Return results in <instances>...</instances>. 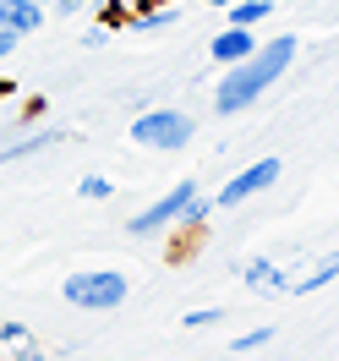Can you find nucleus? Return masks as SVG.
<instances>
[{
	"label": "nucleus",
	"instance_id": "nucleus-1",
	"mask_svg": "<svg viewBox=\"0 0 339 361\" xmlns=\"http://www.w3.org/2000/svg\"><path fill=\"white\" fill-rule=\"evenodd\" d=\"M295 55H301V39H295V33H279V39H269V44H257L252 55L230 61L225 77H219V88H214V110L219 115H241L247 104H257V99L295 66Z\"/></svg>",
	"mask_w": 339,
	"mask_h": 361
},
{
	"label": "nucleus",
	"instance_id": "nucleus-2",
	"mask_svg": "<svg viewBox=\"0 0 339 361\" xmlns=\"http://www.w3.org/2000/svg\"><path fill=\"white\" fill-rule=\"evenodd\" d=\"M61 295H66L77 312H115L132 295V279L121 269H82V274H66Z\"/></svg>",
	"mask_w": 339,
	"mask_h": 361
},
{
	"label": "nucleus",
	"instance_id": "nucleus-3",
	"mask_svg": "<svg viewBox=\"0 0 339 361\" xmlns=\"http://www.w3.org/2000/svg\"><path fill=\"white\" fill-rule=\"evenodd\" d=\"M197 137V121L186 110H170V104H154V110H137L132 115V142H142V148H186Z\"/></svg>",
	"mask_w": 339,
	"mask_h": 361
},
{
	"label": "nucleus",
	"instance_id": "nucleus-4",
	"mask_svg": "<svg viewBox=\"0 0 339 361\" xmlns=\"http://www.w3.org/2000/svg\"><path fill=\"white\" fill-rule=\"evenodd\" d=\"M197 197V180H175L159 203H148L142 214H132L126 219V230L132 235H154V230H170V225H181V214H186V203Z\"/></svg>",
	"mask_w": 339,
	"mask_h": 361
},
{
	"label": "nucleus",
	"instance_id": "nucleus-5",
	"mask_svg": "<svg viewBox=\"0 0 339 361\" xmlns=\"http://www.w3.org/2000/svg\"><path fill=\"white\" fill-rule=\"evenodd\" d=\"M279 159H257V164H247L241 176H230V186H219V197H214V208H241L247 197H257L263 186H273L279 180Z\"/></svg>",
	"mask_w": 339,
	"mask_h": 361
},
{
	"label": "nucleus",
	"instance_id": "nucleus-6",
	"mask_svg": "<svg viewBox=\"0 0 339 361\" xmlns=\"http://www.w3.org/2000/svg\"><path fill=\"white\" fill-rule=\"evenodd\" d=\"M44 17H49V11L39 6V0H0V27H6V33H17V39L39 33Z\"/></svg>",
	"mask_w": 339,
	"mask_h": 361
},
{
	"label": "nucleus",
	"instance_id": "nucleus-7",
	"mask_svg": "<svg viewBox=\"0 0 339 361\" xmlns=\"http://www.w3.org/2000/svg\"><path fill=\"white\" fill-rule=\"evenodd\" d=\"M241 279H247V290H257V295H290V274L279 269L273 257H252L247 269H241Z\"/></svg>",
	"mask_w": 339,
	"mask_h": 361
},
{
	"label": "nucleus",
	"instance_id": "nucleus-8",
	"mask_svg": "<svg viewBox=\"0 0 339 361\" xmlns=\"http://www.w3.org/2000/svg\"><path fill=\"white\" fill-rule=\"evenodd\" d=\"M252 49H257V33H252V27H235V23H230L225 33H214L208 55H214L219 66H230V61H241V55H252Z\"/></svg>",
	"mask_w": 339,
	"mask_h": 361
},
{
	"label": "nucleus",
	"instance_id": "nucleus-9",
	"mask_svg": "<svg viewBox=\"0 0 339 361\" xmlns=\"http://www.w3.org/2000/svg\"><path fill=\"white\" fill-rule=\"evenodd\" d=\"M49 142H66V132L44 126V132H27V137H17V142H6V148H0V164H17V159H33V154H44Z\"/></svg>",
	"mask_w": 339,
	"mask_h": 361
},
{
	"label": "nucleus",
	"instance_id": "nucleus-10",
	"mask_svg": "<svg viewBox=\"0 0 339 361\" xmlns=\"http://www.w3.org/2000/svg\"><path fill=\"white\" fill-rule=\"evenodd\" d=\"M334 279H339V247L328 252V257H323V263H317L312 274L290 279V295H312V290H323V285H334Z\"/></svg>",
	"mask_w": 339,
	"mask_h": 361
},
{
	"label": "nucleus",
	"instance_id": "nucleus-11",
	"mask_svg": "<svg viewBox=\"0 0 339 361\" xmlns=\"http://www.w3.org/2000/svg\"><path fill=\"white\" fill-rule=\"evenodd\" d=\"M225 17L235 27H257V23H269V17H273V0H230Z\"/></svg>",
	"mask_w": 339,
	"mask_h": 361
},
{
	"label": "nucleus",
	"instance_id": "nucleus-12",
	"mask_svg": "<svg viewBox=\"0 0 339 361\" xmlns=\"http://www.w3.org/2000/svg\"><path fill=\"white\" fill-rule=\"evenodd\" d=\"M175 23H181V11H170V6H159V11H132V17H126L132 33H164V27H175Z\"/></svg>",
	"mask_w": 339,
	"mask_h": 361
},
{
	"label": "nucleus",
	"instance_id": "nucleus-13",
	"mask_svg": "<svg viewBox=\"0 0 339 361\" xmlns=\"http://www.w3.org/2000/svg\"><path fill=\"white\" fill-rule=\"evenodd\" d=\"M77 197H82V203H110L115 180L110 176H82V180H77Z\"/></svg>",
	"mask_w": 339,
	"mask_h": 361
},
{
	"label": "nucleus",
	"instance_id": "nucleus-14",
	"mask_svg": "<svg viewBox=\"0 0 339 361\" xmlns=\"http://www.w3.org/2000/svg\"><path fill=\"white\" fill-rule=\"evenodd\" d=\"M93 6H99V23L104 27H126V17H132L126 0H93Z\"/></svg>",
	"mask_w": 339,
	"mask_h": 361
},
{
	"label": "nucleus",
	"instance_id": "nucleus-15",
	"mask_svg": "<svg viewBox=\"0 0 339 361\" xmlns=\"http://www.w3.org/2000/svg\"><path fill=\"white\" fill-rule=\"evenodd\" d=\"M208 214H214V197H192V203H186V214H181V230H203Z\"/></svg>",
	"mask_w": 339,
	"mask_h": 361
},
{
	"label": "nucleus",
	"instance_id": "nucleus-16",
	"mask_svg": "<svg viewBox=\"0 0 339 361\" xmlns=\"http://www.w3.org/2000/svg\"><path fill=\"white\" fill-rule=\"evenodd\" d=\"M269 339H273V329H269V323H263V329H247V334L235 339V350H263Z\"/></svg>",
	"mask_w": 339,
	"mask_h": 361
},
{
	"label": "nucleus",
	"instance_id": "nucleus-17",
	"mask_svg": "<svg viewBox=\"0 0 339 361\" xmlns=\"http://www.w3.org/2000/svg\"><path fill=\"white\" fill-rule=\"evenodd\" d=\"M219 317H225V312H219V307H197V312H186L181 323H186V329H214Z\"/></svg>",
	"mask_w": 339,
	"mask_h": 361
},
{
	"label": "nucleus",
	"instance_id": "nucleus-18",
	"mask_svg": "<svg viewBox=\"0 0 339 361\" xmlns=\"http://www.w3.org/2000/svg\"><path fill=\"white\" fill-rule=\"evenodd\" d=\"M110 33H115V27H104V23H93L88 33H82V44H88V49H104V44H110Z\"/></svg>",
	"mask_w": 339,
	"mask_h": 361
},
{
	"label": "nucleus",
	"instance_id": "nucleus-19",
	"mask_svg": "<svg viewBox=\"0 0 339 361\" xmlns=\"http://www.w3.org/2000/svg\"><path fill=\"white\" fill-rule=\"evenodd\" d=\"M82 6H93V0H55V6H49V11H55V17H77V11H82Z\"/></svg>",
	"mask_w": 339,
	"mask_h": 361
},
{
	"label": "nucleus",
	"instance_id": "nucleus-20",
	"mask_svg": "<svg viewBox=\"0 0 339 361\" xmlns=\"http://www.w3.org/2000/svg\"><path fill=\"white\" fill-rule=\"evenodd\" d=\"M23 44V39H17V33H6V27H0V55H11V49Z\"/></svg>",
	"mask_w": 339,
	"mask_h": 361
},
{
	"label": "nucleus",
	"instance_id": "nucleus-21",
	"mask_svg": "<svg viewBox=\"0 0 339 361\" xmlns=\"http://www.w3.org/2000/svg\"><path fill=\"white\" fill-rule=\"evenodd\" d=\"M203 6H219V11H225V6H230V0H203Z\"/></svg>",
	"mask_w": 339,
	"mask_h": 361
},
{
	"label": "nucleus",
	"instance_id": "nucleus-22",
	"mask_svg": "<svg viewBox=\"0 0 339 361\" xmlns=\"http://www.w3.org/2000/svg\"><path fill=\"white\" fill-rule=\"evenodd\" d=\"M39 6H44V11H49V6H55V0H39Z\"/></svg>",
	"mask_w": 339,
	"mask_h": 361
},
{
	"label": "nucleus",
	"instance_id": "nucleus-23",
	"mask_svg": "<svg viewBox=\"0 0 339 361\" xmlns=\"http://www.w3.org/2000/svg\"><path fill=\"white\" fill-rule=\"evenodd\" d=\"M0 61H6V55H0Z\"/></svg>",
	"mask_w": 339,
	"mask_h": 361
}]
</instances>
